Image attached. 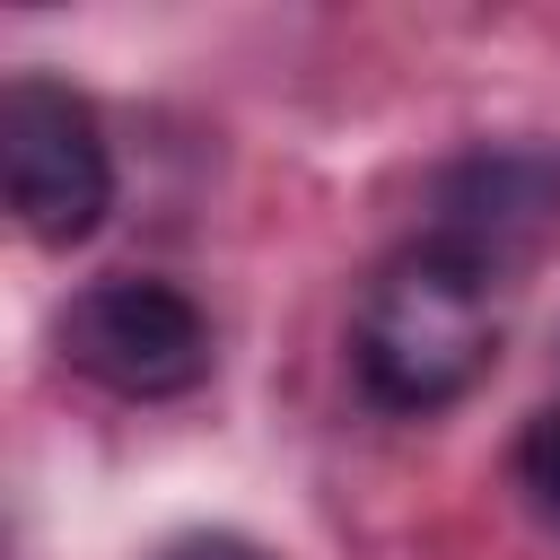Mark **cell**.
I'll return each mask as SVG.
<instances>
[{"label": "cell", "mask_w": 560, "mask_h": 560, "mask_svg": "<svg viewBox=\"0 0 560 560\" xmlns=\"http://www.w3.org/2000/svg\"><path fill=\"white\" fill-rule=\"evenodd\" d=\"M490 359H499V271H481L438 236H411L402 254L376 262L350 315V368L376 411L429 420L464 402L490 376Z\"/></svg>", "instance_id": "cell-1"}, {"label": "cell", "mask_w": 560, "mask_h": 560, "mask_svg": "<svg viewBox=\"0 0 560 560\" xmlns=\"http://www.w3.org/2000/svg\"><path fill=\"white\" fill-rule=\"evenodd\" d=\"M0 184H9V219L35 245H88L114 210V140L96 122V105L52 79V70H18L0 88Z\"/></svg>", "instance_id": "cell-2"}, {"label": "cell", "mask_w": 560, "mask_h": 560, "mask_svg": "<svg viewBox=\"0 0 560 560\" xmlns=\"http://www.w3.org/2000/svg\"><path fill=\"white\" fill-rule=\"evenodd\" d=\"M52 341H61L70 376H88L122 402H166L210 376V315L175 280H140V271L88 280L52 315Z\"/></svg>", "instance_id": "cell-3"}, {"label": "cell", "mask_w": 560, "mask_h": 560, "mask_svg": "<svg viewBox=\"0 0 560 560\" xmlns=\"http://www.w3.org/2000/svg\"><path fill=\"white\" fill-rule=\"evenodd\" d=\"M429 236L472 254L481 271H508L525 254H542L560 236V149L542 140H499V149H472L438 175L429 192Z\"/></svg>", "instance_id": "cell-4"}, {"label": "cell", "mask_w": 560, "mask_h": 560, "mask_svg": "<svg viewBox=\"0 0 560 560\" xmlns=\"http://www.w3.org/2000/svg\"><path fill=\"white\" fill-rule=\"evenodd\" d=\"M516 490H525V508L560 534V411H534V420H525V438H516Z\"/></svg>", "instance_id": "cell-5"}, {"label": "cell", "mask_w": 560, "mask_h": 560, "mask_svg": "<svg viewBox=\"0 0 560 560\" xmlns=\"http://www.w3.org/2000/svg\"><path fill=\"white\" fill-rule=\"evenodd\" d=\"M158 560H271L254 534H175Z\"/></svg>", "instance_id": "cell-6"}]
</instances>
